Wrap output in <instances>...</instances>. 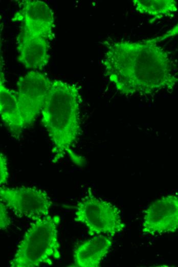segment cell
I'll use <instances>...</instances> for the list:
<instances>
[{
    "label": "cell",
    "instance_id": "obj_1",
    "mask_svg": "<svg viewBox=\"0 0 178 267\" xmlns=\"http://www.w3.org/2000/svg\"><path fill=\"white\" fill-rule=\"evenodd\" d=\"M105 44V73L122 94L148 95L172 89L178 83L169 54L152 38L121 40Z\"/></svg>",
    "mask_w": 178,
    "mask_h": 267
},
{
    "label": "cell",
    "instance_id": "obj_2",
    "mask_svg": "<svg viewBox=\"0 0 178 267\" xmlns=\"http://www.w3.org/2000/svg\"><path fill=\"white\" fill-rule=\"evenodd\" d=\"M79 87L59 80L52 81L41 111V122L53 143V161L65 155L77 166L85 159L73 150L80 132Z\"/></svg>",
    "mask_w": 178,
    "mask_h": 267
},
{
    "label": "cell",
    "instance_id": "obj_3",
    "mask_svg": "<svg viewBox=\"0 0 178 267\" xmlns=\"http://www.w3.org/2000/svg\"><path fill=\"white\" fill-rule=\"evenodd\" d=\"M58 215H48L34 221L19 242L11 267H38L51 265L52 259L61 257L58 227Z\"/></svg>",
    "mask_w": 178,
    "mask_h": 267
},
{
    "label": "cell",
    "instance_id": "obj_4",
    "mask_svg": "<svg viewBox=\"0 0 178 267\" xmlns=\"http://www.w3.org/2000/svg\"><path fill=\"white\" fill-rule=\"evenodd\" d=\"M72 208L75 209V221L84 225L91 237L100 234L113 237L125 228L119 208L91 192Z\"/></svg>",
    "mask_w": 178,
    "mask_h": 267
},
{
    "label": "cell",
    "instance_id": "obj_5",
    "mask_svg": "<svg viewBox=\"0 0 178 267\" xmlns=\"http://www.w3.org/2000/svg\"><path fill=\"white\" fill-rule=\"evenodd\" d=\"M0 201L19 218L33 221L49 215L53 203L48 194L35 187H0Z\"/></svg>",
    "mask_w": 178,
    "mask_h": 267
},
{
    "label": "cell",
    "instance_id": "obj_6",
    "mask_svg": "<svg viewBox=\"0 0 178 267\" xmlns=\"http://www.w3.org/2000/svg\"><path fill=\"white\" fill-rule=\"evenodd\" d=\"M52 81L38 70H31L19 78L17 100L25 127L41 113Z\"/></svg>",
    "mask_w": 178,
    "mask_h": 267
},
{
    "label": "cell",
    "instance_id": "obj_7",
    "mask_svg": "<svg viewBox=\"0 0 178 267\" xmlns=\"http://www.w3.org/2000/svg\"><path fill=\"white\" fill-rule=\"evenodd\" d=\"M178 231V195L163 196L144 211L142 232L149 235Z\"/></svg>",
    "mask_w": 178,
    "mask_h": 267
},
{
    "label": "cell",
    "instance_id": "obj_8",
    "mask_svg": "<svg viewBox=\"0 0 178 267\" xmlns=\"http://www.w3.org/2000/svg\"><path fill=\"white\" fill-rule=\"evenodd\" d=\"M18 13L19 20L23 21L20 31L30 35L41 36L49 41L54 37V13L44 2L25 0L21 2Z\"/></svg>",
    "mask_w": 178,
    "mask_h": 267
},
{
    "label": "cell",
    "instance_id": "obj_9",
    "mask_svg": "<svg viewBox=\"0 0 178 267\" xmlns=\"http://www.w3.org/2000/svg\"><path fill=\"white\" fill-rule=\"evenodd\" d=\"M50 41L20 31L17 39V61L27 69L41 70L49 63Z\"/></svg>",
    "mask_w": 178,
    "mask_h": 267
},
{
    "label": "cell",
    "instance_id": "obj_10",
    "mask_svg": "<svg viewBox=\"0 0 178 267\" xmlns=\"http://www.w3.org/2000/svg\"><path fill=\"white\" fill-rule=\"evenodd\" d=\"M113 244L112 237L100 234L92 236L74 250V264L77 267H99Z\"/></svg>",
    "mask_w": 178,
    "mask_h": 267
},
{
    "label": "cell",
    "instance_id": "obj_11",
    "mask_svg": "<svg viewBox=\"0 0 178 267\" xmlns=\"http://www.w3.org/2000/svg\"><path fill=\"white\" fill-rule=\"evenodd\" d=\"M0 75L1 119L11 134L14 136H18L25 126L17 102L16 91L10 90L6 86L2 68Z\"/></svg>",
    "mask_w": 178,
    "mask_h": 267
},
{
    "label": "cell",
    "instance_id": "obj_12",
    "mask_svg": "<svg viewBox=\"0 0 178 267\" xmlns=\"http://www.w3.org/2000/svg\"><path fill=\"white\" fill-rule=\"evenodd\" d=\"M135 10L139 13L150 16L151 22L164 17H170L178 10L174 0H133Z\"/></svg>",
    "mask_w": 178,
    "mask_h": 267
},
{
    "label": "cell",
    "instance_id": "obj_13",
    "mask_svg": "<svg viewBox=\"0 0 178 267\" xmlns=\"http://www.w3.org/2000/svg\"><path fill=\"white\" fill-rule=\"evenodd\" d=\"M9 177L7 156L3 153L0 154V185L6 184Z\"/></svg>",
    "mask_w": 178,
    "mask_h": 267
},
{
    "label": "cell",
    "instance_id": "obj_14",
    "mask_svg": "<svg viewBox=\"0 0 178 267\" xmlns=\"http://www.w3.org/2000/svg\"><path fill=\"white\" fill-rule=\"evenodd\" d=\"M8 208L3 202H0V229L7 228L11 224V218L8 212Z\"/></svg>",
    "mask_w": 178,
    "mask_h": 267
},
{
    "label": "cell",
    "instance_id": "obj_15",
    "mask_svg": "<svg viewBox=\"0 0 178 267\" xmlns=\"http://www.w3.org/2000/svg\"><path fill=\"white\" fill-rule=\"evenodd\" d=\"M178 36V22L172 28L161 36L152 38L153 41L158 43L167 39Z\"/></svg>",
    "mask_w": 178,
    "mask_h": 267
}]
</instances>
